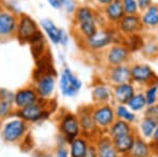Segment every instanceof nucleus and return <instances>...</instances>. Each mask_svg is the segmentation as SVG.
<instances>
[{
	"label": "nucleus",
	"instance_id": "obj_16",
	"mask_svg": "<svg viewBox=\"0 0 158 157\" xmlns=\"http://www.w3.org/2000/svg\"><path fill=\"white\" fill-rule=\"evenodd\" d=\"M135 93H136V88L132 81L120 83V85L112 87L113 99L116 101L117 105H127Z\"/></svg>",
	"mask_w": 158,
	"mask_h": 157
},
{
	"label": "nucleus",
	"instance_id": "obj_13",
	"mask_svg": "<svg viewBox=\"0 0 158 157\" xmlns=\"http://www.w3.org/2000/svg\"><path fill=\"white\" fill-rule=\"evenodd\" d=\"M92 116L95 125L100 128H108L115 121V110L108 103L99 105L92 110Z\"/></svg>",
	"mask_w": 158,
	"mask_h": 157
},
{
	"label": "nucleus",
	"instance_id": "obj_38",
	"mask_svg": "<svg viewBox=\"0 0 158 157\" xmlns=\"http://www.w3.org/2000/svg\"><path fill=\"white\" fill-rule=\"evenodd\" d=\"M113 1V0H92V2H93L94 6L97 7V9H102L106 6H108L109 3H111V2Z\"/></svg>",
	"mask_w": 158,
	"mask_h": 157
},
{
	"label": "nucleus",
	"instance_id": "obj_27",
	"mask_svg": "<svg viewBox=\"0 0 158 157\" xmlns=\"http://www.w3.org/2000/svg\"><path fill=\"white\" fill-rule=\"evenodd\" d=\"M132 157H148L150 154L149 147L143 140L141 139H136L134 140V143L130 150Z\"/></svg>",
	"mask_w": 158,
	"mask_h": 157
},
{
	"label": "nucleus",
	"instance_id": "obj_1",
	"mask_svg": "<svg viewBox=\"0 0 158 157\" xmlns=\"http://www.w3.org/2000/svg\"><path fill=\"white\" fill-rule=\"evenodd\" d=\"M120 41H123V38L117 32L115 27L104 25L99 27L93 36L85 39L80 43L82 44L83 50L96 54V53L104 52L112 44Z\"/></svg>",
	"mask_w": 158,
	"mask_h": 157
},
{
	"label": "nucleus",
	"instance_id": "obj_37",
	"mask_svg": "<svg viewBox=\"0 0 158 157\" xmlns=\"http://www.w3.org/2000/svg\"><path fill=\"white\" fill-rule=\"evenodd\" d=\"M154 3L153 0H137V4H138V9L140 12L147 10L149 6H151Z\"/></svg>",
	"mask_w": 158,
	"mask_h": 157
},
{
	"label": "nucleus",
	"instance_id": "obj_42",
	"mask_svg": "<svg viewBox=\"0 0 158 157\" xmlns=\"http://www.w3.org/2000/svg\"><path fill=\"white\" fill-rule=\"evenodd\" d=\"M153 135H154V138H155V139H157V140H158V123H157L156 129H155L154 134H153Z\"/></svg>",
	"mask_w": 158,
	"mask_h": 157
},
{
	"label": "nucleus",
	"instance_id": "obj_2",
	"mask_svg": "<svg viewBox=\"0 0 158 157\" xmlns=\"http://www.w3.org/2000/svg\"><path fill=\"white\" fill-rule=\"evenodd\" d=\"M15 37L20 43L32 44L43 39V35L40 31V27L34 18L27 14L21 13L18 15V23Z\"/></svg>",
	"mask_w": 158,
	"mask_h": 157
},
{
	"label": "nucleus",
	"instance_id": "obj_25",
	"mask_svg": "<svg viewBox=\"0 0 158 157\" xmlns=\"http://www.w3.org/2000/svg\"><path fill=\"white\" fill-rule=\"evenodd\" d=\"M79 123L80 126L85 131H93L95 129V121L93 119V116H92V111L89 109H82V110L79 112Z\"/></svg>",
	"mask_w": 158,
	"mask_h": 157
},
{
	"label": "nucleus",
	"instance_id": "obj_32",
	"mask_svg": "<svg viewBox=\"0 0 158 157\" xmlns=\"http://www.w3.org/2000/svg\"><path fill=\"white\" fill-rule=\"evenodd\" d=\"M157 122H155L154 120L150 119L144 116L143 120L141 121V132L146 137H151V136L154 134V131L156 129Z\"/></svg>",
	"mask_w": 158,
	"mask_h": 157
},
{
	"label": "nucleus",
	"instance_id": "obj_8",
	"mask_svg": "<svg viewBox=\"0 0 158 157\" xmlns=\"http://www.w3.org/2000/svg\"><path fill=\"white\" fill-rule=\"evenodd\" d=\"M115 29L123 39L127 37L132 36V35L139 34V33L143 31V27H142L139 14L124 15L119 20L118 23L115 25Z\"/></svg>",
	"mask_w": 158,
	"mask_h": 157
},
{
	"label": "nucleus",
	"instance_id": "obj_3",
	"mask_svg": "<svg viewBox=\"0 0 158 157\" xmlns=\"http://www.w3.org/2000/svg\"><path fill=\"white\" fill-rule=\"evenodd\" d=\"M131 57L132 52L127 47L124 41L116 42L103 52V61L106 67H115L129 63Z\"/></svg>",
	"mask_w": 158,
	"mask_h": 157
},
{
	"label": "nucleus",
	"instance_id": "obj_43",
	"mask_svg": "<svg viewBox=\"0 0 158 157\" xmlns=\"http://www.w3.org/2000/svg\"><path fill=\"white\" fill-rule=\"evenodd\" d=\"M157 4H158V3H157Z\"/></svg>",
	"mask_w": 158,
	"mask_h": 157
},
{
	"label": "nucleus",
	"instance_id": "obj_24",
	"mask_svg": "<svg viewBox=\"0 0 158 157\" xmlns=\"http://www.w3.org/2000/svg\"><path fill=\"white\" fill-rule=\"evenodd\" d=\"M127 105L130 108V110L133 111L134 113L140 112V111L146 110L147 105V101L144 98L143 92H136L133 95V97L129 100V102L127 103Z\"/></svg>",
	"mask_w": 158,
	"mask_h": 157
},
{
	"label": "nucleus",
	"instance_id": "obj_29",
	"mask_svg": "<svg viewBox=\"0 0 158 157\" xmlns=\"http://www.w3.org/2000/svg\"><path fill=\"white\" fill-rule=\"evenodd\" d=\"M88 150V145L85 139L75 138L71 143V157H83Z\"/></svg>",
	"mask_w": 158,
	"mask_h": 157
},
{
	"label": "nucleus",
	"instance_id": "obj_35",
	"mask_svg": "<svg viewBox=\"0 0 158 157\" xmlns=\"http://www.w3.org/2000/svg\"><path fill=\"white\" fill-rule=\"evenodd\" d=\"M78 7L77 0H65V3L63 6V10L68 15H74V13L76 12Z\"/></svg>",
	"mask_w": 158,
	"mask_h": 157
},
{
	"label": "nucleus",
	"instance_id": "obj_22",
	"mask_svg": "<svg viewBox=\"0 0 158 157\" xmlns=\"http://www.w3.org/2000/svg\"><path fill=\"white\" fill-rule=\"evenodd\" d=\"M97 154L98 157H117L118 152L109 138H102L99 141Z\"/></svg>",
	"mask_w": 158,
	"mask_h": 157
},
{
	"label": "nucleus",
	"instance_id": "obj_31",
	"mask_svg": "<svg viewBox=\"0 0 158 157\" xmlns=\"http://www.w3.org/2000/svg\"><path fill=\"white\" fill-rule=\"evenodd\" d=\"M144 98L147 101V105H153L158 103V82H153L148 85L147 89L143 92Z\"/></svg>",
	"mask_w": 158,
	"mask_h": 157
},
{
	"label": "nucleus",
	"instance_id": "obj_20",
	"mask_svg": "<svg viewBox=\"0 0 158 157\" xmlns=\"http://www.w3.org/2000/svg\"><path fill=\"white\" fill-rule=\"evenodd\" d=\"M92 97L94 101L98 105L108 103L111 98H113L112 95V85L108 83H99L95 85L92 90Z\"/></svg>",
	"mask_w": 158,
	"mask_h": 157
},
{
	"label": "nucleus",
	"instance_id": "obj_36",
	"mask_svg": "<svg viewBox=\"0 0 158 157\" xmlns=\"http://www.w3.org/2000/svg\"><path fill=\"white\" fill-rule=\"evenodd\" d=\"M49 6L52 9L56 10V11H59V10L63 9V6L65 3V0H47Z\"/></svg>",
	"mask_w": 158,
	"mask_h": 157
},
{
	"label": "nucleus",
	"instance_id": "obj_41",
	"mask_svg": "<svg viewBox=\"0 0 158 157\" xmlns=\"http://www.w3.org/2000/svg\"><path fill=\"white\" fill-rule=\"evenodd\" d=\"M56 157H69V153L64 148H60L59 150L57 151V155H56Z\"/></svg>",
	"mask_w": 158,
	"mask_h": 157
},
{
	"label": "nucleus",
	"instance_id": "obj_10",
	"mask_svg": "<svg viewBox=\"0 0 158 157\" xmlns=\"http://www.w3.org/2000/svg\"><path fill=\"white\" fill-rule=\"evenodd\" d=\"M99 11L104 20V23L109 27H115L119 22V20L126 15L121 0H113L111 3L100 9Z\"/></svg>",
	"mask_w": 158,
	"mask_h": 157
},
{
	"label": "nucleus",
	"instance_id": "obj_5",
	"mask_svg": "<svg viewBox=\"0 0 158 157\" xmlns=\"http://www.w3.org/2000/svg\"><path fill=\"white\" fill-rule=\"evenodd\" d=\"M131 65V80L133 83L148 85L158 82V76L152 67L144 62H136Z\"/></svg>",
	"mask_w": 158,
	"mask_h": 157
},
{
	"label": "nucleus",
	"instance_id": "obj_19",
	"mask_svg": "<svg viewBox=\"0 0 158 157\" xmlns=\"http://www.w3.org/2000/svg\"><path fill=\"white\" fill-rule=\"evenodd\" d=\"M74 27V34L77 37L78 41L81 42L85 39H88L91 36H93L97 30L100 27L98 22L91 21V22H83V23L73 24Z\"/></svg>",
	"mask_w": 158,
	"mask_h": 157
},
{
	"label": "nucleus",
	"instance_id": "obj_30",
	"mask_svg": "<svg viewBox=\"0 0 158 157\" xmlns=\"http://www.w3.org/2000/svg\"><path fill=\"white\" fill-rule=\"evenodd\" d=\"M123 41H124V43L127 44V47L130 49V51H131L132 53H134V52H138V51L141 50L142 45H143V42H144V38L142 37L141 33H139V34H135L130 37L124 38Z\"/></svg>",
	"mask_w": 158,
	"mask_h": 157
},
{
	"label": "nucleus",
	"instance_id": "obj_15",
	"mask_svg": "<svg viewBox=\"0 0 158 157\" xmlns=\"http://www.w3.org/2000/svg\"><path fill=\"white\" fill-rule=\"evenodd\" d=\"M59 129L60 132L67 137L69 141H73L79 135V131H80L78 116L72 113H68L61 119Z\"/></svg>",
	"mask_w": 158,
	"mask_h": 157
},
{
	"label": "nucleus",
	"instance_id": "obj_11",
	"mask_svg": "<svg viewBox=\"0 0 158 157\" xmlns=\"http://www.w3.org/2000/svg\"><path fill=\"white\" fill-rule=\"evenodd\" d=\"M27 131V122L21 118L7 121L2 130V137L6 143H15L24 135Z\"/></svg>",
	"mask_w": 158,
	"mask_h": 157
},
{
	"label": "nucleus",
	"instance_id": "obj_14",
	"mask_svg": "<svg viewBox=\"0 0 158 157\" xmlns=\"http://www.w3.org/2000/svg\"><path fill=\"white\" fill-rule=\"evenodd\" d=\"M39 99L40 98L34 87H24L17 90V92L14 93L13 102H14L15 107L19 110V109H23L31 105H34Z\"/></svg>",
	"mask_w": 158,
	"mask_h": 157
},
{
	"label": "nucleus",
	"instance_id": "obj_17",
	"mask_svg": "<svg viewBox=\"0 0 158 157\" xmlns=\"http://www.w3.org/2000/svg\"><path fill=\"white\" fill-rule=\"evenodd\" d=\"M40 29L42 30L50 42L54 45H59L61 36H62L64 30L61 29L55 23L51 18H43L39 23Z\"/></svg>",
	"mask_w": 158,
	"mask_h": 157
},
{
	"label": "nucleus",
	"instance_id": "obj_33",
	"mask_svg": "<svg viewBox=\"0 0 158 157\" xmlns=\"http://www.w3.org/2000/svg\"><path fill=\"white\" fill-rule=\"evenodd\" d=\"M121 3L126 15H136L140 13L137 0H121Z\"/></svg>",
	"mask_w": 158,
	"mask_h": 157
},
{
	"label": "nucleus",
	"instance_id": "obj_39",
	"mask_svg": "<svg viewBox=\"0 0 158 157\" xmlns=\"http://www.w3.org/2000/svg\"><path fill=\"white\" fill-rule=\"evenodd\" d=\"M83 157H98V154H97V149L93 146H90L88 147V150H86V153L85 155Z\"/></svg>",
	"mask_w": 158,
	"mask_h": 157
},
{
	"label": "nucleus",
	"instance_id": "obj_6",
	"mask_svg": "<svg viewBox=\"0 0 158 157\" xmlns=\"http://www.w3.org/2000/svg\"><path fill=\"white\" fill-rule=\"evenodd\" d=\"M18 23V15L9 9L0 7V40L15 37Z\"/></svg>",
	"mask_w": 158,
	"mask_h": 157
},
{
	"label": "nucleus",
	"instance_id": "obj_40",
	"mask_svg": "<svg viewBox=\"0 0 158 157\" xmlns=\"http://www.w3.org/2000/svg\"><path fill=\"white\" fill-rule=\"evenodd\" d=\"M69 41H70V37H69V34L67 32H63L62 36H61V40H60V44L61 47H67L69 44Z\"/></svg>",
	"mask_w": 158,
	"mask_h": 157
},
{
	"label": "nucleus",
	"instance_id": "obj_9",
	"mask_svg": "<svg viewBox=\"0 0 158 157\" xmlns=\"http://www.w3.org/2000/svg\"><path fill=\"white\" fill-rule=\"evenodd\" d=\"M106 77L112 87L120 83L131 82V65L129 63H124L115 67H108L106 71Z\"/></svg>",
	"mask_w": 158,
	"mask_h": 157
},
{
	"label": "nucleus",
	"instance_id": "obj_28",
	"mask_svg": "<svg viewBox=\"0 0 158 157\" xmlns=\"http://www.w3.org/2000/svg\"><path fill=\"white\" fill-rule=\"evenodd\" d=\"M115 110V115L119 119L124 120L127 122H133L136 119V115L133 111L130 110V108L127 105H117Z\"/></svg>",
	"mask_w": 158,
	"mask_h": 157
},
{
	"label": "nucleus",
	"instance_id": "obj_34",
	"mask_svg": "<svg viewBox=\"0 0 158 157\" xmlns=\"http://www.w3.org/2000/svg\"><path fill=\"white\" fill-rule=\"evenodd\" d=\"M144 116L158 123V103L147 107L144 111Z\"/></svg>",
	"mask_w": 158,
	"mask_h": 157
},
{
	"label": "nucleus",
	"instance_id": "obj_12",
	"mask_svg": "<svg viewBox=\"0 0 158 157\" xmlns=\"http://www.w3.org/2000/svg\"><path fill=\"white\" fill-rule=\"evenodd\" d=\"M35 90H36L38 96L41 99H48L54 94L56 88V77L55 74L51 72L44 73L38 77L35 82Z\"/></svg>",
	"mask_w": 158,
	"mask_h": 157
},
{
	"label": "nucleus",
	"instance_id": "obj_26",
	"mask_svg": "<svg viewBox=\"0 0 158 157\" xmlns=\"http://www.w3.org/2000/svg\"><path fill=\"white\" fill-rule=\"evenodd\" d=\"M110 133H111V136L113 138L124 135V134L131 133V126H130V122H127V121L121 120V119L115 120L111 125Z\"/></svg>",
	"mask_w": 158,
	"mask_h": 157
},
{
	"label": "nucleus",
	"instance_id": "obj_21",
	"mask_svg": "<svg viewBox=\"0 0 158 157\" xmlns=\"http://www.w3.org/2000/svg\"><path fill=\"white\" fill-rule=\"evenodd\" d=\"M134 140L135 139L133 135L131 133H129L114 138L113 143L118 153H128L131 150L132 146H133Z\"/></svg>",
	"mask_w": 158,
	"mask_h": 157
},
{
	"label": "nucleus",
	"instance_id": "obj_7",
	"mask_svg": "<svg viewBox=\"0 0 158 157\" xmlns=\"http://www.w3.org/2000/svg\"><path fill=\"white\" fill-rule=\"evenodd\" d=\"M45 101L47 100L43 99V102H41V100L39 99L34 105L19 109L15 114L25 122H36L41 119H45L49 116V112L45 108Z\"/></svg>",
	"mask_w": 158,
	"mask_h": 157
},
{
	"label": "nucleus",
	"instance_id": "obj_4",
	"mask_svg": "<svg viewBox=\"0 0 158 157\" xmlns=\"http://www.w3.org/2000/svg\"><path fill=\"white\" fill-rule=\"evenodd\" d=\"M59 88L65 97H75L82 88V81L69 67H64L60 73Z\"/></svg>",
	"mask_w": 158,
	"mask_h": 157
},
{
	"label": "nucleus",
	"instance_id": "obj_18",
	"mask_svg": "<svg viewBox=\"0 0 158 157\" xmlns=\"http://www.w3.org/2000/svg\"><path fill=\"white\" fill-rule=\"evenodd\" d=\"M143 30L154 31L158 29V4L153 3L147 10L139 13Z\"/></svg>",
	"mask_w": 158,
	"mask_h": 157
},
{
	"label": "nucleus",
	"instance_id": "obj_23",
	"mask_svg": "<svg viewBox=\"0 0 158 157\" xmlns=\"http://www.w3.org/2000/svg\"><path fill=\"white\" fill-rule=\"evenodd\" d=\"M140 52H141L142 56L148 59H156L158 57V40L155 38L144 40Z\"/></svg>",
	"mask_w": 158,
	"mask_h": 157
}]
</instances>
